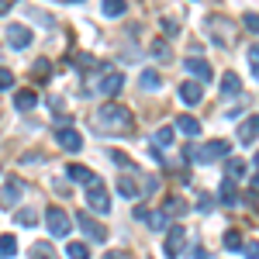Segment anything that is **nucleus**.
Returning <instances> with one entry per match:
<instances>
[{
	"instance_id": "7",
	"label": "nucleus",
	"mask_w": 259,
	"mask_h": 259,
	"mask_svg": "<svg viewBox=\"0 0 259 259\" xmlns=\"http://www.w3.org/2000/svg\"><path fill=\"white\" fill-rule=\"evenodd\" d=\"M56 142H59L66 152H80L83 149V135L73 124H59V128H56Z\"/></svg>"
},
{
	"instance_id": "9",
	"label": "nucleus",
	"mask_w": 259,
	"mask_h": 259,
	"mask_svg": "<svg viewBox=\"0 0 259 259\" xmlns=\"http://www.w3.org/2000/svg\"><path fill=\"white\" fill-rule=\"evenodd\" d=\"M21 197H24V183L18 177H7L4 190H0V207H14Z\"/></svg>"
},
{
	"instance_id": "20",
	"label": "nucleus",
	"mask_w": 259,
	"mask_h": 259,
	"mask_svg": "<svg viewBox=\"0 0 259 259\" xmlns=\"http://www.w3.org/2000/svg\"><path fill=\"white\" fill-rule=\"evenodd\" d=\"M100 11H104V18H121L128 11V0H100Z\"/></svg>"
},
{
	"instance_id": "23",
	"label": "nucleus",
	"mask_w": 259,
	"mask_h": 259,
	"mask_svg": "<svg viewBox=\"0 0 259 259\" xmlns=\"http://www.w3.org/2000/svg\"><path fill=\"white\" fill-rule=\"evenodd\" d=\"M221 242H225V249H228V252H239L242 245H245V239H242V232H239V228H228Z\"/></svg>"
},
{
	"instance_id": "8",
	"label": "nucleus",
	"mask_w": 259,
	"mask_h": 259,
	"mask_svg": "<svg viewBox=\"0 0 259 259\" xmlns=\"http://www.w3.org/2000/svg\"><path fill=\"white\" fill-rule=\"evenodd\" d=\"M121 87H124V76H121L118 69H107V73H100V76H97V94H104V97L121 94Z\"/></svg>"
},
{
	"instance_id": "24",
	"label": "nucleus",
	"mask_w": 259,
	"mask_h": 259,
	"mask_svg": "<svg viewBox=\"0 0 259 259\" xmlns=\"http://www.w3.org/2000/svg\"><path fill=\"white\" fill-rule=\"evenodd\" d=\"M18 256V239L14 235H0V259H14Z\"/></svg>"
},
{
	"instance_id": "39",
	"label": "nucleus",
	"mask_w": 259,
	"mask_h": 259,
	"mask_svg": "<svg viewBox=\"0 0 259 259\" xmlns=\"http://www.w3.org/2000/svg\"><path fill=\"white\" fill-rule=\"evenodd\" d=\"M104 259H128L124 249H111V252H104Z\"/></svg>"
},
{
	"instance_id": "17",
	"label": "nucleus",
	"mask_w": 259,
	"mask_h": 259,
	"mask_svg": "<svg viewBox=\"0 0 259 259\" xmlns=\"http://www.w3.org/2000/svg\"><path fill=\"white\" fill-rule=\"evenodd\" d=\"M239 94H242L239 73H225V76H221V97H239Z\"/></svg>"
},
{
	"instance_id": "42",
	"label": "nucleus",
	"mask_w": 259,
	"mask_h": 259,
	"mask_svg": "<svg viewBox=\"0 0 259 259\" xmlns=\"http://www.w3.org/2000/svg\"><path fill=\"white\" fill-rule=\"evenodd\" d=\"M252 190H256V194H259V173H256V177H252Z\"/></svg>"
},
{
	"instance_id": "34",
	"label": "nucleus",
	"mask_w": 259,
	"mask_h": 259,
	"mask_svg": "<svg viewBox=\"0 0 259 259\" xmlns=\"http://www.w3.org/2000/svg\"><path fill=\"white\" fill-rule=\"evenodd\" d=\"M159 28L166 31V35H180V24L173 18H159Z\"/></svg>"
},
{
	"instance_id": "14",
	"label": "nucleus",
	"mask_w": 259,
	"mask_h": 259,
	"mask_svg": "<svg viewBox=\"0 0 259 259\" xmlns=\"http://www.w3.org/2000/svg\"><path fill=\"white\" fill-rule=\"evenodd\" d=\"M218 200L225 204V207H235V204H239V187H235V180H232V177L221 180V187H218Z\"/></svg>"
},
{
	"instance_id": "33",
	"label": "nucleus",
	"mask_w": 259,
	"mask_h": 259,
	"mask_svg": "<svg viewBox=\"0 0 259 259\" xmlns=\"http://www.w3.org/2000/svg\"><path fill=\"white\" fill-rule=\"evenodd\" d=\"M249 62H252V76L259 80V41H256V45H249Z\"/></svg>"
},
{
	"instance_id": "3",
	"label": "nucleus",
	"mask_w": 259,
	"mask_h": 259,
	"mask_svg": "<svg viewBox=\"0 0 259 259\" xmlns=\"http://www.w3.org/2000/svg\"><path fill=\"white\" fill-rule=\"evenodd\" d=\"M45 228H49V235H52V239H66V235L73 232V218H69L62 207L52 204V207L45 211Z\"/></svg>"
},
{
	"instance_id": "15",
	"label": "nucleus",
	"mask_w": 259,
	"mask_h": 259,
	"mask_svg": "<svg viewBox=\"0 0 259 259\" xmlns=\"http://www.w3.org/2000/svg\"><path fill=\"white\" fill-rule=\"evenodd\" d=\"M66 177L73 180V183H83V187H87V183H94V169H90V166H80V162H69V169H66Z\"/></svg>"
},
{
	"instance_id": "41",
	"label": "nucleus",
	"mask_w": 259,
	"mask_h": 259,
	"mask_svg": "<svg viewBox=\"0 0 259 259\" xmlns=\"http://www.w3.org/2000/svg\"><path fill=\"white\" fill-rule=\"evenodd\" d=\"M7 4H11V0H0V14H7Z\"/></svg>"
},
{
	"instance_id": "37",
	"label": "nucleus",
	"mask_w": 259,
	"mask_h": 259,
	"mask_svg": "<svg viewBox=\"0 0 259 259\" xmlns=\"http://www.w3.org/2000/svg\"><path fill=\"white\" fill-rule=\"evenodd\" d=\"M214 207V197L211 194H200V200H197V211H211Z\"/></svg>"
},
{
	"instance_id": "5",
	"label": "nucleus",
	"mask_w": 259,
	"mask_h": 259,
	"mask_svg": "<svg viewBox=\"0 0 259 259\" xmlns=\"http://www.w3.org/2000/svg\"><path fill=\"white\" fill-rule=\"evenodd\" d=\"M76 225L87 232V239H94V242H104V239H107V228H104V225H100L90 211H76Z\"/></svg>"
},
{
	"instance_id": "10",
	"label": "nucleus",
	"mask_w": 259,
	"mask_h": 259,
	"mask_svg": "<svg viewBox=\"0 0 259 259\" xmlns=\"http://www.w3.org/2000/svg\"><path fill=\"white\" fill-rule=\"evenodd\" d=\"M7 45L11 49H28L31 45V28L28 24H7Z\"/></svg>"
},
{
	"instance_id": "2",
	"label": "nucleus",
	"mask_w": 259,
	"mask_h": 259,
	"mask_svg": "<svg viewBox=\"0 0 259 259\" xmlns=\"http://www.w3.org/2000/svg\"><path fill=\"white\" fill-rule=\"evenodd\" d=\"M183 156H187L190 162L207 166V162L228 159V142H225V139H211V142H204V145H187V149H183Z\"/></svg>"
},
{
	"instance_id": "1",
	"label": "nucleus",
	"mask_w": 259,
	"mask_h": 259,
	"mask_svg": "<svg viewBox=\"0 0 259 259\" xmlns=\"http://www.w3.org/2000/svg\"><path fill=\"white\" fill-rule=\"evenodd\" d=\"M94 128H97V132H104V135H132L135 121H132V111H128L124 104L107 100V104H100V107H97Z\"/></svg>"
},
{
	"instance_id": "31",
	"label": "nucleus",
	"mask_w": 259,
	"mask_h": 259,
	"mask_svg": "<svg viewBox=\"0 0 259 259\" xmlns=\"http://www.w3.org/2000/svg\"><path fill=\"white\" fill-rule=\"evenodd\" d=\"M18 221L31 228V225H38V211H31V207H21V211H18Z\"/></svg>"
},
{
	"instance_id": "26",
	"label": "nucleus",
	"mask_w": 259,
	"mask_h": 259,
	"mask_svg": "<svg viewBox=\"0 0 259 259\" xmlns=\"http://www.w3.org/2000/svg\"><path fill=\"white\" fill-rule=\"evenodd\" d=\"M149 56H152V59H159V62H166L169 56H173V52H169V45H166L162 38H156L152 45H149Z\"/></svg>"
},
{
	"instance_id": "13",
	"label": "nucleus",
	"mask_w": 259,
	"mask_h": 259,
	"mask_svg": "<svg viewBox=\"0 0 259 259\" xmlns=\"http://www.w3.org/2000/svg\"><path fill=\"white\" fill-rule=\"evenodd\" d=\"M183 69H187V73H190L197 83H211V62H204V59H197V56H194V59L183 62Z\"/></svg>"
},
{
	"instance_id": "25",
	"label": "nucleus",
	"mask_w": 259,
	"mask_h": 259,
	"mask_svg": "<svg viewBox=\"0 0 259 259\" xmlns=\"http://www.w3.org/2000/svg\"><path fill=\"white\" fill-rule=\"evenodd\" d=\"M145 221H149L152 232H166V228H169V214H166V211H152Z\"/></svg>"
},
{
	"instance_id": "36",
	"label": "nucleus",
	"mask_w": 259,
	"mask_h": 259,
	"mask_svg": "<svg viewBox=\"0 0 259 259\" xmlns=\"http://www.w3.org/2000/svg\"><path fill=\"white\" fill-rule=\"evenodd\" d=\"M11 87H14V73L0 66V90H11Z\"/></svg>"
},
{
	"instance_id": "35",
	"label": "nucleus",
	"mask_w": 259,
	"mask_h": 259,
	"mask_svg": "<svg viewBox=\"0 0 259 259\" xmlns=\"http://www.w3.org/2000/svg\"><path fill=\"white\" fill-rule=\"evenodd\" d=\"M242 24H245V28H249V31L256 35V31H259V14H256V11H249V14L242 18Z\"/></svg>"
},
{
	"instance_id": "38",
	"label": "nucleus",
	"mask_w": 259,
	"mask_h": 259,
	"mask_svg": "<svg viewBox=\"0 0 259 259\" xmlns=\"http://www.w3.org/2000/svg\"><path fill=\"white\" fill-rule=\"evenodd\" d=\"M245 249V259H259V242H252V245H242Z\"/></svg>"
},
{
	"instance_id": "16",
	"label": "nucleus",
	"mask_w": 259,
	"mask_h": 259,
	"mask_svg": "<svg viewBox=\"0 0 259 259\" xmlns=\"http://www.w3.org/2000/svg\"><path fill=\"white\" fill-rule=\"evenodd\" d=\"M177 132H183L187 139H197L200 135V121L194 118V114H180L177 118Z\"/></svg>"
},
{
	"instance_id": "29",
	"label": "nucleus",
	"mask_w": 259,
	"mask_h": 259,
	"mask_svg": "<svg viewBox=\"0 0 259 259\" xmlns=\"http://www.w3.org/2000/svg\"><path fill=\"white\" fill-rule=\"evenodd\" d=\"M225 173H228L232 180L245 177V162H242V159H225Z\"/></svg>"
},
{
	"instance_id": "28",
	"label": "nucleus",
	"mask_w": 259,
	"mask_h": 259,
	"mask_svg": "<svg viewBox=\"0 0 259 259\" xmlns=\"http://www.w3.org/2000/svg\"><path fill=\"white\" fill-rule=\"evenodd\" d=\"M31 259H56V249L49 242H35L31 245Z\"/></svg>"
},
{
	"instance_id": "22",
	"label": "nucleus",
	"mask_w": 259,
	"mask_h": 259,
	"mask_svg": "<svg viewBox=\"0 0 259 259\" xmlns=\"http://www.w3.org/2000/svg\"><path fill=\"white\" fill-rule=\"evenodd\" d=\"M139 83H142V90H145V94H152V90H159V87H162V76L156 73V69H145Z\"/></svg>"
},
{
	"instance_id": "19",
	"label": "nucleus",
	"mask_w": 259,
	"mask_h": 259,
	"mask_svg": "<svg viewBox=\"0 0 259 259\" xmlns=\"http://www.w3.org/2000/svg\"><path fill=\"white\" fill-rule=\"evenodd\" d=\"M173 139H177V128H169V124H166V128H159V132L152 135V149H169Z\"/></svg>"
},
{
	"instance_id": "18",
	"label": "nucleus",
	"mask_w": 259,
	"mask_h": 259,
	"mask_svg": "<svg viewBox=\"0 0 259 259\" xmlns=\"http://www.w3.org/2000/svg\"><path fill=\"white\" fill-rule=\"evenodd\" d=\"M14 107H18V111H35V107H38V94H35V90H18V94H14Z\"/></svg>"
},
{
	"instance_id": "6",
	"label": "nucleus",
	"mask_w": 259,
	"mask_h": 259,
	"mask_svg": "<svg viewBox=\"0 0 259 259\" xmlns=\"http://www.w3.org/2000/svg\"><path fill=\"white\" fill-rule=\"evenodd\" d=\"M183 245H187V228L183 225H173V228H166V256L169 259H177L180 252H183Z\"/></svg>"
},
{
	"instance_id": "4",
	"label": "nucleus",
	"mask_w": 259,
	"mask_h": 259,
	"mask_svg": "<svg viewBox=\"0 0 259 259\" xmlns=\"http://www.w3.org/2000/svg\"><path fill=\"white\" fill-rule=\"evenodd\" d=\"M87 204H90V211H97V214H107L111 211V194H107V187L94 180V183H87Z\"/></svg>"
},
{
	"instance_id": "27",
	"label": "nucleus",
	"mask_w": 259,
	"mask_h": 259,
	"mask_svg": "<svg viewBox=\"0 0 259 259\" xmlns=\"http://www.w3.org/2000/svg\"><path fill=\"white\" fill-rule=\"evenodd\" d=\"M66 259H90V249L83 242H69L66 245Z\"/></svg>"
},
{
	"instance_id": "30",
	"label": "nucleus",
	"mask_w": 259,
	"mask_h": 259,
	"mask_svg": "<svg viewBox=\"0 0 259 259\" xmlns=\"http://www.w3.org/2000/svg\"><path fill=\"white\" fill-rule=\"evenodd\" d=\"M162 211H166V214L173 218V214H183V211H187V204H183L180 197H169V200H166V207H162Z\"/></svg>"
},
{
	"instance_id": "11",
	"label": "nucleus",
	"mask_w": 259,
	"mask_h": 259,
	"mask_svg": "<svg viewBox=\"0 0 259 259\" xmlns=\"http://www.w3.org/2000/svg\"><path fill=\"white\" fill-rule=\"evenodd\" d=\"M180 100L187 104V107H197L200 100H204V87L197 80H183L180 83Z\"/></svg>"
},
{
	"instance_id": "32",
	"label": "nucleus",
	"mask_w": 259,
	"mask_h": 259,
	"mask_svg": "<svg viewBox=\"0 0 259 259\" xmlns=\"http://www.w3.org/2000/svg\"><path fill=\"white\" fill-rule=\"evenodd\" d=\"M49 73H52V62H49V59L35 62V76H38V80H49Z\"/></svg>"
},
{
	"instance_id": "12",
	"label": "nucleus",
	"mask_w": 259,
	"mask_h": 259,
	"mask_svg": "<svg viewBox=\"0 0 259 259\" xmlns=\"http://www.w3.org/2000/svg\"><path fill=\"white\" fill-rule=\"evenodd\" d=\"M256 139H259V114H249L239 124V145H252Z\"/></svg>"
},
{
	"instance_id": "40",
	"label": "nucleus",
	"mask_w": 259,
	"mask_h": 259,
	"mask_svg": "<svg viewBox=\"0 0 259 259\" xmlns=\"http://www.w3.org/2000/svg\"><path fill=\"white\" fill-rule=\"evenodd\" d=\"M194 259H207V252H204V245H197V249H194Z\"/></svg>"
},
{
	"instance_id": "21",
	"label": "nucleus",
	"mask_w": 259,
	"mask_h": 259,
	"mask_svg": "<svg viewBox=\"0 0 259 259\" xmlns=\"http://www.w3.org/2000/svg\"><path fill=\"white\" fill-rule=\"evenodd\" d=\"M118 194L121 197H139V183H135V177H128V173H124V177H118Z\"/></svg>"
},
{
	"instance_id": "43",
	"label": "nucleus",
	"mask_w": 259,
	"mask_h": 259,
	"mask_svg": "<svg viewBox=\"0 0 259 259\" xmlns=\"http://www.w3.org/2000/svg\"><path fill=\"white\" fill-rule=\"evenodd\" d=\"M256 166H259V152H256Z\"/></svg>"
}]
</instances>
